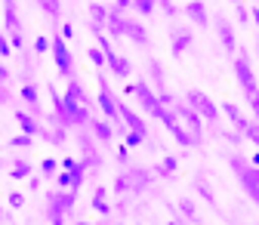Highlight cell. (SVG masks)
I'll list each match as a JSON object with an SVG mask.
<instances>
[{
  "label": "cell",
  "mask_w": 259,
  "mask_h": 225,
  "mask_svg": "<svg viewBox=\"0 0 259 225\" xmlns=\"http://www.w3.org/2000/svg\"><path fill=\"white\" fill-rule=\"evenodd\" d=\"M50 89V96H53V105H56V114H53V123H62V126H87L90 120H93V108H87V105H80V102H74V99H68V96H62L53 83L47 86Z\"/></svg>",
  "instance_id": "6da1fadb"
},
{
  "label": "cell",
  "mask_w": 259,
  "mask_h": 225,
  "mask_svg": "<svg viewBox=\"0 0 259 225\" xmlns=\"http://www.w3.org/2000/svg\"><path fill=\"white\" fill-rule=\"evenodd\" d=\"M229 167H232V173L238 176L241 188L247 191L250 198H256V195H259V167L247 164V160H244L241 154H232V157H229Z\"/></svg>",
  "instance_id": "7a4b0ae2"
},
{
  "label": "cell",
  "mask_w": 259,
  "mask_h": 225,
  "mask_svg": "<svg viewBox=\"0 0 259 225\" xmlns=\"http://www.w3.org/2000/svg\"><path fill=\"white\" fill-rule=\"evenodd\" d=\"M151 185V173L142 167H126V173H120L114 179V195H126V191H145Z\"/></svg>",
  "instance_id": "3957f363"
},
{
  "label": "cell",
  "mask_w": 259,
  "mask_h": 225,
  "mask_svg": "<svg viewBox=\"0 0 259 225\" xmlns=\"http://www.w3.org/2000/svg\"><path fill=\"white\" fill-rule=\"evenodd\" d=\"M99 108H102V114L108 117V123L114 126V133L117 130H123V120H120V111H117V99L111 96V86H108V77L105 74H99Z\"/></svg>",
  "instance_id": "277c9868"
},
{
  "label": "cell",
  "mask_w": 259,
  "mask_h": 225,
  "mask_svg": "<svg viewBox=\"0 0 259 225\" xmlns=\"http://www.w3.org/2000/svg\"><path fill=\"white\" fill-rule=\"evenodd\" d=\"M130 93H133V96H139V105H142V111H145V114H151V117H157V120H160V114L167 111L164 105L157 102V93H154V89H151V86H148L142 77H139L133 86H130Z\"/></svg>",
  "instance_id": "5b68a950"
},
{
  "label": "cell",
  "mask_w": 259,
  "mask_h": 225,
  "mask_svg": "<svg viewBox=\"0 0 259 225\" xmlns=\"http://www.w3.org/2000/svg\"><path fill=\"white\" fill-rule=\"evenodd\" d=\"M185 105H188V108H194V111H198L204 120H210V123H216V120H219V105L210 99L207 93H201V89H188Z\"/></svg>",
  "instance_id": "8992f818"
},
{
  "label": "cell",
  "mask_w": 259,
  "mask_h": 225,
  "mask_svg": "<svg viewBox=\"0 0 259 225\" xmlns=\"http://www.w3.org/2000/svg\"><path fill=\"white\" fill-rule=\"evenodd\" d=\"M232 65H235V77H238V86H241L247 96L259 93V83H256V74H253V68H250V59H247V53H238Z\"/></svg>",
  "instance_id": "52a82bcc"
},
{
  "label": "cell",
  "mask_w": 259,
  "mask_h": 225,
  "mask_svg": "<svg viewBox=\"0 0 259 225\" xmlns=\"http://www.w3.org/2000/svg\"><path fill=\"white\" fill-rule=\"evenodd\" d=\"M53 59H56V74L59 77H74V59H71V50L65 47V37H53Z\"/></svg>",
  "instance_id": "ba28073f"
},
{
  "label": "cell",
  "mask_w": 259,
  "mask_h": 225,
  "mask_svg": "<svg viewBox=\"0 0 259 225\" xmlns=\"http://www.w3.org/2000/svg\"><path fill=\"white\" fill-rule=\"evenodd\" d=\"M173 111H176V117H182V123L188 126V133H194L198 139H204V117L194 111V108H188L185 102H176L173 105Z\"/></svg>",
  "instance_id": "9c48e42d"
},
{
  "label": "cell",
  "mask_w": 259,
  "mask_h": 225,
  "mask_svg": "<svg viewBox=\"0 0 259 225\" xmlns=\"http://www.w3.org/2000/svg\"><path fill=\"white\" fill-rule=\"evenodd\" d=\"M213 28H216V34H219V40H222V47L229 50V53H235L238 50V34H235V25L225 19V16H213Z\"/></svg>",
  "instance_id": "30bf717a"
},
{
  "label": "cell",
  "mask_w": 259,
  "mask_h": 225,
  "mask_svg": "<svg viewBox=\"0 0 259 225\" xmlns=\"http://www.w3.org/2000/svg\"><path fill=\"white\" fill-rule=\"evenodd\" d=\"M219 111H222L225 117H229V120H232V126H235V130H238V133L244 136V130H247V123H250V120L244 117L241 105H238V102H232V99H225V102L219 105Z\"/></svg>",
  "instance_id": "8fae6325"
},
{
  "label": "cell",
  "mask_w": 259,
  "mask_h": 225,
  "mask_svg": "<svg viewBox=\"0 0 259 225\" xmlns=\"http://www.w3.org/2000/svg\"><path fill=\"white\" fill-rule=\"evenodd\" d=\"M16 126H19V133H28V136H40L44 133L40 117H34L31 111H22V108H16Z\"/></svg>",
  "instance_id": "7c38bea8"
},
{
  "label": "cell",
  "mask_w": 259,
  "mask_h": 225,
  "mask_svg": "<svg viewBox=\"0 0 259 225\" xmlns=\"http://www.w3.org/2000/svg\"><path fill=\"white\" fill-rule=\"evenodd\" d=\"M19 99L31 108V114H37V117L44 114V108H40V89H37L34 83H22V86H19Z\"/></svg>",
  "instance_id": "4fadbf2b"
},
{
  "label": "cell",
  "mask_w": 259,
  "mask_h": 225,
  "mask_svg": "<svg viewBox=\"0 0 259 225\" xmlns=\"http://www.w3.org/2000/svg\"><path fill=\"white\" fill-rule=\"evenodd\" d=\"M117 111H120V120H123V126L126 130H136V133H142V136H148V126H145V120L133 111V108H126L123 102H117Z\"/></svg>",
  "instance_id": "5bb4252c"
},
{
  "label": "cell",
  "mask_w": 259,
  "mask_h": 225,
  "mask_svg": "<svg viewBox=\"0 0 259 225\" xmlns=\"http://www.w3.org/2000/svg\"><path fill=\"white\" fill-rule=\"evenodd\" d=\"M108 71L117 77V80H130V74H133V65H130V59L117 56V53H108Z\"/></svg>",
  "instance_id": "9a60e30c"
},
{
  "label": "cell",
  "mask_w": 259,
  "mask_h": 225,
  "mask_svg": "<svg viewBox=\"0 0 259 225\" xmlns=\"http://www.w3.org/2000/svg\"><path fill=\"white\" fill-rule=\"evenodd\" d=\"M185 16H188L194 25H201V28L210 25V13H207V4H204V0H188V4H185Z\"/></svg>",
  "instance_id": "2e32d148"
},
{
  "label": "cell",
  "mask_w": 259,
  "mask_h": 225,
  "mask_svg": "<svg viewBox=\"0 0 259 225\" xmlns=\"http://www.w3.org/2000/svg\"><path fill=\"white\" fill-rule=\"evenodd\" d=\"M191 43H194L191 31H185V28H176V31H173V40H170V53L179 59V56H185V53L191 50Z\"/></svg>",
  "instance_id": "e0dca14e"
},
{
  "label": "cell",
  "mask_w": 259,
  "mask_h": 225,
  "mask_svg": "<svg viewBox=\"0 0 259 225\" xmlns=\"http://www.w3.org/2000/svg\"><path fill=\"white\" fill-rule=\"evenodd\" d=\"M87 130L93 133V139H99V142H114V126L108 120H99V117H93L87 123Z\"/></svg>",
  "instance_id": "ac0fdd59"
},
{
  "label": "cell",
  "mask_w": 259,
  "mask_h": 225,
  "mask_svg": "<svg viewBox=\"0 0 259 225\" xmlns=\"http://www.w3.org/2000/svg\"><path fill=\"white\" fill-rule=\"evenodd\" d=\"M65 96H68V99H74V102H80V105H87V108H93V105H96V102L90 99L87 86H83L77 77H71V80H68V86H65Z\"/></svg>",
  "instance_id": "d6986e66"
},
{
  "label": "cell",
  "mask_w": 259,
  "mask_h": 225,
  "mask_svg": "<svg viewBox=\"0 0 259 225\" xmlns=\"http://www.w3.org/2000/svg\"><path fill=\"white\" fill-rule=\"evenodd\" d=\"M123 37H130L133 43L145 47V43H148V28H145L142 22H136V19H126V25H123Z\"/></svg>",
  "instance_id": "ffe728a7"
},
{
  "label": "cell",
  "mask_w": 259,
  "mask_h": 225,
  "mask_svg": "<svg viewBox=\"0 0 259 225\" xmlns=\"http://www.w3.org/2000/svg\"><path fill=\"white\" fill-rule=\"evenodd\" d=\"M47 219L53 225H65V207L59 201V191H50L47 195Z\"/></svg>",
  "instance_id": "44dd1931"
},
{
  "label": "cell",
  "mask_w": 259,
  "mask_h": 225,
  "mask_svg": "<svg viewBox=\"0 0 259 225\" xmlns=\"http://www.w3.org/2000/svg\"><path fill=\"white\" fill-rule=\"evenodd\" d=\"M90 207H93V213H96V216H111V207H108V188H105V185H99V188L93 191Z\"/></svg>",
  "instance_id": "7402d4cb"
},
{
  "label": "cell",
  "mask_w": 259,
  "mask_h": 225,
  "mask_svg": "<svg viewBox=\"0 0 259 225\" xmlns=\"http://www.w3.org/2000/svg\"><path fill=\"white\" fill-rule=\"evenodd\" d=\"M4 22H7V34L22 31V19H19V10H16V0H4Z\"/></svg>",
  "instance_id": "603a6c76"
},
{
  "label": "cell",
  "mask_w": 259,
  "mask_h": 225,
  "mask_svg": "<svg viewBox=\"0 0 259 225\" xmlns=\"http://www.w3.org/2000/svg\"><path fill=\"white\" fill-rule=\"evenodd\" d=\"M87 16H90V22H93V25H99V28H105V22H108L111 10H108L105 4H99V0H93V4L87 7Z\"/></svg>",
  "instance_id": "cb8c5ba5"
},
{
  "label": "cell",
  "mask_w": 259,
  "mask_h": 225,
  "mask_svg": "<svg viewBox=\"0 0 259 225\" xmlns=\"http://www.w3.org/2000/svg\"><path fill=\"white\" fill-rule=\"evenodd\" d=\"M31 173H34V164H31V160H25V157H16V160H13V167H10V179H13V182H22V179H28Z\"/></svg>",
  "instance_id": "d4e9b609"
},
{
  "label": "cell",
  "mask_w": 259,
  "mask_h": 225,
  "mask_svg": "<svg viewBox=\"0 0 259 225\" xmlns=\"http://www.w3.org/2000/svg\"><path fill=\"white\" fill-rule=\"evenodd\" d=\"M148 74H151V80H154V93H160V89H167V74H164V68H160V62L157 59H148Z\"/></svg>",
  "instance_id": "484cf974"
},
{
  "label": "cell",
  "mask_w": 259,
  "mask_h": 225,
  "mask_svg": "<svg viewBox=\"0 0 259 225\" xmlns=\"http://www.w3.org/2000/svg\"><path fill=\"white\" fill-rule=\"evenodd\" d=\"M123 25H126V16H120V13H111L108 16V22H105V28H108V34L117 40V37H123Z\"/></svg>",
  "instance_id": "4316f807"
},
{
  "label": "cell",
  "mask_w": 259,
  "mask_h": 225,
  "mask_svg": "<svg viewBox=\"0 0 259 225\" xmlns=\"http://www.w3.org/2000/svg\"><path fill=\"white\" fill-rule=\"evenodd\" d=\"M37 7H40V13L47 19L59 22V16H62V0H37Z\"/></svg>",
  "instance_id": "83f0119b"
},
{
  "label": "cell",
  "mask_w": 259,
  "mask_h": 225,
  "mask_svg": "<svg viewBox=\"0 0 259 225\" xmlns=\"http://www.w3.org/2000/svg\"><path fill=\"white\" fill-rule=\"evenodd\" d=\"M65 130H68V126L56 123L53 130H44V133H40V139H47L50 145H65V139H68V136H65Z\"/></svg>",
  "instance_id": "f1b7e54d"
},
{
  "label": "cell",
  "mask_w": 259,
  "mask_h": 225,
  "mask_svg": "<svg viewBox=\"0 0 259 225\" xmlns=\"http://www.w3.org/2000/svg\"><path fill=\"white\" fill-rule=\"evenodd\" d=\"M179 216H185L188 222H198V219H201V213H198V207H194L191 198H182V201H179Z\"/></svg>",
  "instance_id": "f546056e"
},
{
  "label": "cell",
  "mask_w": 259,
  "mask_h": 225,
  "mask_svg": "<svg viewBox=\"0 0 259 225\" xmlns=\"http://www.w3.org/2000/svg\"><path fill=\"white\" fill-rule=\"evenodd\" d=\"M176 170H179V157H173V154H164V164H160L154 173H157V176H173Z\"/></svg>",
  "instance_id": "4dcf8cb0"
},
{
  "label": "cell",
  "mask_w": 259,
  "mask_h": 225,
  "mask_svg": "<svg viewBox=\"0 0 259 225\" xmlns=\"http://www.w3.org/2000/svg\"><path fill=\"white\" fill-rule=\"evenodd\" d=\"M62 170V164L53 157V154H47V157H40V176H56Z\"/></svg>",
  "instance_id": "1f68e13d"
},
{
  "label": "cell",
  "mask_w": 259,
  "mask_h": 225,
  "mask_svg": "<svg viewBox=\"0 0 259 225\" xmlns=\"http://www.w3.org/2000/svg\"><path fill=\"white\" fill-rule=\"evenodd\" d=\"M34 145V136H28V133H19V136H13V139H7V148H31Z\"/></svg>",
  "instance_id": "d6a6232c"
},
{
  "label": "cell",
  "mask_w": 259,
  "mask_h": 225,
  "mask_svg": "<svg viewBox=\"0 0 259 225\" xmlns=\"http://www.w3.org/2000/svg\"><path fill=\"white\" fill-rule=\"evenodd\" d=\"M145 139H148V136H142V133H136V130H126V133H123V145H126L130 151H133V148H139Z\"/></svg>",
  "instance_id": "836d02e7"
},
{
  "label": "cell",
  "mask_w": 259,
  "mask_h": 225,
  "mask_svg": "<svg viewBox=\"0 0 259 225\" xmlns=\"http://www.w3.org/2000/svg\"><path fill=\"white\" fill-rule=\"evenodd\" d=\"M133 10H136L139 16H151V13L157 10V0H133Z\"/></svg>",
  "instance_id": "e575fe53"
},
{
  "label": "cell",
  "mask_w": 259,
  "mask_h": 225,
  "mask_svg": "<svg viewBox=\"0 0 259 225\" xmlns=\"http://www.w3.org/2000/svg\"><path fill=\"white\" fill-rule=\"evenodd\" d=\"M244 142H253L259 148V120H250L247 130H244Z\"/></svg>",
  "instance_id": "d590c367"
},
{
  "label": "cell",
  "mask_w": 259,
  "mask_h": 225,
  "mask_svg": "<svg viewBox=\"0 0 259 225\" xmlns=\"http://www.w3.org/2000/svg\"><path fill=\"white\" fill-rule=\"evenodd\" d=\"M59 201H62V207H65V213H71L74 210V201H77V191H59Z\"/></svg>",
  "instance_id": "8d00e7d4"
},
{
  "label": "cell",
  "mask_w": 259,
  "mask_h": 225,
  "mask_svg": "<svg viewBox=\"0 0 259 225\" xmlns=\"http://www.w3.org/2000/svg\"><path fill=\"white\" fill-rule=\"evenodd\" d=\"M87 56H90V62H93L96 68H105V65H108V59H105V53H102L99 47H90V53H87Z\"/></svg>",
  "instance_id": "74e56055"
},
{
  "label": "cell",
  "mask_w": 259,
  "mask_h": 225,
  "mask_svg": "<svg viewBox=\"0 0 259 225\" xmlns=\"http://www.w3.org/2000/svg\"><path fill=\"white\" fill-rule=\"evenodd\" d=\"M47 50H53V37H47V34H37V37H34V53H37V56H44Z\"/></svg>",
  "instance_id": "f35d334b"
},
{
  "label": "cell",
  "mask_w": 259,
  "mask_h": 225,
  "mask_svg": "<svg viewBox=\"0 0 259 225\" xmlns=\"http://www.w3.org/2000/svg\"><path fill=\"white\" fill-rule=\"evenodd\" d=\"M7 207L10 210H22L25 207V195H22V191H10V195H7Z\"/></svg>",
  "instance_id": "ab89813d"
},
{
  "label": "cell",
  "mask_w": 259,
  "mask_h": 225,
  "mask_svg": "<svg viewBox=\"0 0 259 225\" xmlns=\"http://www.w3.org/2000/svg\"><path fill=\"white\" fill-rule=\"evenodd\" d=\"M235 16H238V25H250V10L244 7V0L235 4Z\"/></svg>",
  "instance_id": "60d3db41"
},
{
  "label": "cell",
  "mask_w": 259,
  "mask_h": 225,
  "mask_svg": "<svg viewBox=\"0 0 259 225\" xmlns=\"http://www.w3.org/2000/svg\"><path fill=\"white\" fill-rule=\"evenodd\" d=\"M157 102L164 105V108H173V105H176V96H173L170 89H160V93H157Z\"/></svg>",
  "instance_id": "b9f144b4"
},
{
  "label": "cell",
  "mask_w": 259,
  "mask_h": 225,
  "mask_svg": "<svg viewBox=\"0 0 259 225\" xmlns=\"http://www.w3.org/2000/svg\"><path fill=\"white\" fill-rule=\"evenodd\" d=\"M198 195H201V198H204V201H207L210 207H216V198H213V191H210V188L204 185V179H198Z\"/></svg>",
  "instance_id": "7bdbcfd3"
},
{
  "label": "cell",
  "mask_w": 259,
  "mask_h": 225,
  "mask_svg": "<svg viewBox=\"0 0 259 225\" xmlns=\"http://www.w3.org/2000/svg\"><path fill=\"white\" fill-rule=\"evenodd\" d=\"M13 56V43H10V34H0V59H10Z\"/></svg>",
  "instance_id": "ee69618b"
},
{
  "label": "cell",
  "mask_w": 259,
  "mask_h": 225,
  "mask_svg": "<svg viewBox=\"0 0 259 225\" xmlns=\"http://www.w3.org/2000/svg\"><path fill=\"white\" fill-rule=\"evenodd\" d=\"M108 10H111V13H120V16H123L126 10H133V0H114V4H111Z\"/></svg>",
  "instance_id": "f6af8a7d"
},
{
  "label": "cell",
  "mask_w": 259,
  "mask_h": 225,
  "mask_svg": "<svg viewBox=\"0 0 259 225\" xmlns=\"http://www.w3.org/2000/svg\"><path fill=\"white\" fill-rule=\"evenodd\" d=\"M56 185L65 191V188H71V173H65V170H59L56 173Z\"/></svg>",
  "instance_id": "bcb514c9"
},
{
  "label": "cell",
  "mask_w": 259,
  "mask_h": 225,
  "mask_svg": "<svg viewBox=\"0 0 259 225\" xmlns=\"http://www.w3.org/2000/svg\"><path fill=\"white\" fill-rule=\"evenodd\" d=\"M10 43H13V50H16V53H22V50H25V34H22V31L10 34Z\"/></svg>",
  "instance_id": "7dc6e473"
},
{
  "label": "cell",
  "mask_w": 259,
  "mask_h": 225,
  "mask_svg": "<svg viewBox=\"0 0 259 225\" xmlns=\"http://www.w3.org/2000/svg\"><path fill=\"white\" fill-rule=\"evenodd\" d=\"M157 7L164 10V16H176V13H179V10H176V4H173V0H157Z\"/></svg>",
  "instance_id": "c3c4849f"
},
{
  "label": "cell",
  "mask_w": 259,
  "mask_h": 225,
  "mask_svg": "<svg viewBox=\"0 0 259 225\" xmlns=\"http://www.w3.org/2000/svg\"><path fill=\"white\" fill-rule=\"evenodd\" d=\"M59 164H62V170H65V173H74V170L80 167V160H74V157H65V160H59Z\"/></svg>",
  "instance_id": "681fc988"
},
{
  "label": "cell",
  "mask_w": 259,
  "mask_h": 225,
  "mask_svg": "<svg viewBox=\"0 0 259 225\" xmlns=\"http://www.w3.org/2000/svg\"><path fill=\"white\" fill-rule=\"evenodd\" d=\"M114 157H117V164H120V167H126V164H130V148H126V145H123V148H117V154H114Z\"/></svg>",
  "instance_id": "f907efd6"
},
{
  "label": "cell",
  "mask_w": 259,
  "mask_h": 225,
  "mask_svg": "<svg viewBox=\"0 0 259 225\" xmlns=\"http://www.w3.org/2000/svg\"><path fill=\"white\" fill-rule=\"evenodd\" d=\"M59 34H62L65 40H71V37H74V25H71V22H65V25L59 28Z\"/></svg>",
  "instance_id": "816d5d0a"
},
{
  "label": "cell",
  "mask_w": 259,
  "mask_h": 225,
  "mask_svg": "<svg viewBox=\"0 0 259 225\" xmlns=\"http://www.w3.org/2000/svg\"><path fill=\"white\" fill-rule=\"evenodd\" d=\"M25 182H28V191H40V176H34V173H31Z\"/></svg>",
  "instance_id": "f5cc1de1"
},
{
  "label": "cell",
  "mask_w": 259,
  "mask_h": 225,
  "mask_svg": "<svg viewBox=\"0 0 259 225\" xmlns=\"http://www.w3.org/2000/svg\"><path fill=\"white\" fill-rule=\"evenodd\" d=\"M7 83H10V68L4 65V62H0V89H4Z\"/></svg>",
  "instance_id": "db71d44e"
},
{
  "label": "cell",
  "mask_w": 259,
  "mask_h": 225,
  "mask_svg": "<svg viewBox=\"0 0 259 225\" xmlns=\"http://www.w3.org/2000/svg\"><path fill=\"white\" fill-rule=\"evenodd\" d=\"M247 99H250V108H253V114H256V120H259V93L247 96Z\"/></svg>",
  "instance_id": "11a10c76"
},
{
  "label": "cell",
  "mask_w": 259,
  "mask_h": 225,
  "mask_svg": "<svg viewBox=\"0 0 259 225\" xmlns=\"http://www.w3.org/2000/svg\"><path fill=\"white\" fill-rule=\"evenodd\" d=\"M250 22H253V25H256V31H259V7H253V10H250Z\"/></svg>",
  "instance_id": "9f6ffc18"
},
{
  "label": "cell",
  "mask_w": 259,
  "mask_h": 225,
  "mask_svg": "<svg viewBox=\"0 0 259 225\" xmlns=\"http://www.w3.org/2000/svg\"><path fill=\"white\" fill-rule=\"evenodd\" d=\"M250 164H253V167H259V148L253 151V160H250Z\"/></svg>",
  "instance_id": "6f0895ef"
},
{
  "label": "cell",
  "mask_w": 259,
  "mask_h": 225,
  "mask_svg": "<svg viewBox=\"0 0 259 225\" xmlns=\"http://www.w3.org/2000/svg\"><path fill=\"white\" fill-rule=\"evenodd\" d=\"M74 225H96V222H87V219H77Z\"/></svg>",
  "instance_id": "680465c9"
},
{
  "label": "cell",
  "mask_w": 259,
  "mask_h": 225,
  "mask_svg": "<svg viewBox=\"0 0 259 225\" xmlns=\"http://www.w3.org/2000/svg\"><path fill=\"white\" fill-rule=\"evenodd\" d=\"M4 219H7V213H4V207H0V222H4Z\"/></svg>",
  "instance_id": "91938a15"
},
{
  "label": "cell",
  "mask_w": 259,
  "mask_h": 225,
  "mask_svg": "<svg viewBox=\"0 0 259 225\" xmlns=\"http://www.w3.org/2000/svg\"><path fill=\"white\" fill-rule=\"evenodd\" d=\"M167 225H179V222H176V219H170V222H167Z\"/></svg>",
  "instance_id": "94428289"
},
{
  "label": "cell",
  "mask_w": 259,
  "mask_h": 225,
  "mask_svg": "<svg viewBox=\"0 0 259 225\" xmlns=\"http://www.w3.org/2000/svg\"><path fill=\"white\" fill-rule=\"evenodd\" d=\"M256 56H259V40H256Z\"/></svg>",
  "instance_id": "6125c7cd"
},
{
  "label": "cell",
  "mask_w": 259,
  "mask_h": 225,
  "mask_svg": "<svg viewBox=\"0 0 259 225\" xmlns=\"http://www.w3.org/2000/svg\"><path fill=\"white\" fill-rule=\"evenodd\" d=\"M229 4H241V0H229Z\"/></svg>",
  "instance_id": "be15d7a7"
},
{
  "label": "cell",
  "mask_w": 259,
  "mask_h": 225,
  "mask_svg": "<svg viewBox=\"0 0 259 225\" xmlns=\"http://www.w3.org/2000/svg\"><path fill=\"white\" fill-rule=\"evenodd\" d=\"M111 225H123V222H111Z\"/></svg>",
  "instance_id": "e7e4bbea"
},
{
  "label": "cell",
  "mask_w": 259,
  "mask_h": 225,
  "mask_svg": "<svg viewBox=\"0 0 259 225\" xmlns=\"http://www.w3.org/2000/svg\"><path fill=\"white\" fill-rule=\"evenodd\" d=\"M0 167H4V160H0Z\"/></svg>",
  "instance_id": "03108f58"
}]
</instances>
